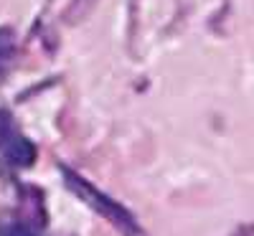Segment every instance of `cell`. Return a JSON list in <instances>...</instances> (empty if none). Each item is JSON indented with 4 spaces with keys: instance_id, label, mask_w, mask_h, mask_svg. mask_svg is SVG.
<instances>
[{
    "instance_id": "obj_1",
    "label": "cell",
    "mask_w": 254,
    "mask_h": 236,
    "mask_svg": "<svg viewBox=\"0 0 254 236\" xmlns=\"http://www.w3.org/2000/svg\"><path fill=\"white\" fill-rule=\"evenodd\" d=\"M64 178H66V185L76 193L79 198H84L94 211H99L102 216H107L115 226H120L122 231H127V234H135L137 231V224H135V219L127 213L125 208H122V203H115L110 196H104V193H99L89 180H84L81 176H76V173H71L69 168H64Z\"/></svg>"
},
{
    "instance_id": "obj_3",
    "label": "cell",
    "mask_w": 254,
    "mask_h": 236,
    "mask_svg": "<svg viewBox=\"0 0 254 236\" xmlns=\"http://www.w3.org/2000/svg\"><path fill=\"white\" fill-rule=\"evenodd\" d=\"M13 49H15V41H13V33L8 28H0V69L5 66L13 56Z\"/></svg>"
},
{
    "instance_id": "obj_5",
    "label": "cell",
    "mask_w": 254,
    "mask_h": 236,
    "mask_svg": "<svg viewBox=\"0 0 254 236\" xmlns=\"http://www.w3.org/2000/svg\"><path fill=\"white\" fill-rule=\"evenodd\" d=\"M0 236H33V231L26 224H5L0 226Z\"/></svg>"
},
{
    "instance_id": "obj_2",
    "label": "cell",
    "mask_w": 254,
    "mask_h": 236,
    "mask_svg": "<svg viewBox=\"0 0 254 236\" xmlns=\"http://www.w3.org/2000/svg\"><path fill=\"white\" fill-rule=\"evenodd\" d=\"M3 153H5V158H8L13 165H18V168H28V165H33V160H36V147H33V142L26 140V137H18V135L5 140Z\"/></svg>"
},
{
    "instance_id": "obj_4",
    "label": "cell",
    "mask_w": 254,
    "mask_h": 236,
    "mask_svg": "<svg viewBox=\"0 0 254 236\" xmlns=\"http://www.w3.org/2000/svg\"><path fill=\"white\" fill-rule=\"evenodd\" d=\"M94 3H97V0H74L69 13H66V18L71 20V23H76V20H81V18H87L89 10L94 8Z\"/></svg>"
}]
</instances>
